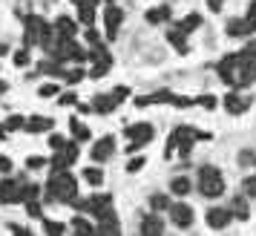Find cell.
<instances>
[{"label":"cell","mask_w":256,"mask_h":236,"mask_svg":"<svg viewBox=\"0 0 256 236\" xmlns=\"http://www.w3.org/2000/svg\"><path fill=\"white\" fill-rule=\"evenodd\" d=\"M75 193H78V182H75V176H72L70 170H64V173H52V176H49L46 199L72 204V202H75Z\"/></svg>","instance_id":"6da1fadb"},{"label":"cell","mask_w":256,"mask_h":236,"mask_svg":"<svg viewBox=\"0 0 256 236\" xmlns=\"http://www.w3.org/2000/svg\"><path fill=\"white\" fill-rule=\"evenodd\" d=\"M198 190L208 196V199H216L224 193V178L216 167H202L198 170Z\"/></svg>","instance_id":"7a4b0ae2"},{"label":"cell","mask_w":256,"mask_h":236,"mask_svg":"<svg viewBox=\"0 0 256 236\" xmlns=\"http://www.w3.org/2000/svg\"><path fill=\"white\" fill-rule=\"evenodd\" d=\"M124 136L130 138V153H136L138 147L152 142V127L150 124H130L127 130H124Z\"/></svg>","instance_id":"3957f363"},{"label":"cell","mask_w":256,"mask_h":236,"mask_svg":"<svg viewBox=\"0 0 256 236\" xmlns=\"http://www.w3.org/2000/svg\"><path fill=\"white\" fill-rule=\"evenodd\" d=\"M250 104H254V98H250L248 92H230V95H224V110H228V112H233V116H242Z\"/></svg>","instance_id":"277c9868"},{"label":"cell","mask_w":256,"mask_h":236,"mask_svg":"<svg viewBox=\"0 0 256 236\" xmlns=\"http://www.w3.org/2000/svg\"><path fill=\"white\" fill-rule=\"evenodd\" d=\"M98 236H121V224H118V216L112 210H106L104 216H98Z\"/></svg>","instance_id":"5b68a950"},{"label":"cell","mask_w":256,"mask_h":236,"mask_svg":"<svg viewBox=\"0 0 256 236\" xmlns=\"http://www.w3.org/2000/svg\"><path fill=\"white\" fill-rule=\"evenodd\" d=\"M84 210L95 213V216H104L106 210H112V196H106V193H98V196H90V199L84 202Z\"/></svg>","instance_id":"8992f818"},{"label":"cell","mask_w":256,"mask_h":236,"mask_svg":"<svg viewBox=\"0 0 256 236\" xmlns=\"http://www.w3.org/2000/svg\"><path fill=\"white\" fill-rule=\"evenodd\" d=\"M170 219H173V224H178V228H190V224H193V208L184 204V202L170 204Z\"/></svg>","instance_id":"52a82bcc"},{"label":"cell","mask_w":256,"mask_h":236,"mask_svg":"<svg viewBox=\"0 0 256 236\" xmlns=\"http://www.w3.org/2000/svg\"><path fill=\"white\" fill-rule=\"evenodd\" d=\"M204 219H208V224H210V228H216V230H222V228H228V224H230L233 213H230V208H210Z\"/></svg>","instance_id":"ba28073f"},{"label":"cell","mask_w":256,"mask_h":236,"mask_svg":"<svg viewBox=\"0 0 256 236\" xmlns=\"http://www.w3.org/2000/svg\"><path fill=\"white\" fill-rule=\"evenodd\" d=\"M44 24H46V20H44V18H38V14H29V18H26V32H24V44H26V46L38 44Z\"/></svg>","instance_id":"9c48e42d"},{"label":"cell","mask_w":256,"mask_h":236,"mask_svg":"<svg viewBox=\"0 0 256 236\" xmlns=\"http://www.w3.org/2000/svg\"><path fill=\"white\" fill-rule=\"evenodd\" d=\"M112 153H116V138H112V136H104V138H98L95 147H92V162H106Z\"/></svg>","instance_id":"30bf717a"},{"label":"cell","mask_w":256,"mask_h":236,"mask_svg":"<svg viewBox=\"0 0 256 236\" xmlns=\"http://www.w3.org/2000/svg\"><path fill=\"white\" fill-rule=\"evenodd\" d=\"M164 234V219L158 213H147L141 219V236H162Z\"/></svg>","instance_id":"8fae6325"},{"label":"cell","mask_w":256,"mask_h":236,"mask_svg":"<svg viewBox=\"0 0 256 236\" xmlns=\"http://www.w3.org/2000/svg\"><path fill=\"white\" fill-rule=\"evenodd\" d=\"M121 20H124V12H121L118 6H106L104 24H106V38H110V40L118 35V26H121Z\"/></svg>","instance_id":"7c38bea8"},{"label":"cell","mask_w":256,"mask_h":236,"mask_svg":"<svg viewBox=\"0 0 256 236\" xmlns=\"http://www.w3.org/2000/svg\"><path fill=\"white\" fill-rule=\"evenodd\" d=\"M0 202H20V184L12 182V178H3L0 182Z\"/></svg>","instance_id":"4fadbf2b"},{"label":"cell","mask_w":256,"mask_h":236,"mask_svg":"<svg viewBox=\"0 0 256 236\" xmlns=\"http://www.w3.org/2000/svg\"><path fill=\"white\" fill-rule=\"evenodd\" d=\"M55 32H58V38H66V40H75V35H78V24L72 20V18H58L55 20Z\"/></svg>","instance_id":"5bb4252c"},{"label":"cell","mask_w":256,"mask_h":236,"mask_svg":"<svg viewBox=\"0 0 256 236\" xmlns=\"http://www.w3.org/2000/svg\"><path fill=\"white\" fill-rule=\"evenodd\" d=\"M173 101H176V95H173V92H167V90H158V92L147 95V98H136V104H138V106H152V104H173Z\"/></svg>","instance_id":"9a60e30c"},{"label":"cell","mask_w":256,"mask_h":236,"mask_svg":"<svg viewBox=\"0 0 256 236\" xmlns=\"http://www.w3.org/2000/svg\"><path fill=\"white\" fill-rule=\"evenodd\" d=\"M24 130H26V132H46V130H52V118H46V116H32V118H26Z\"/></svg>","instance_id":"2e32d148"},{"label":"cell","mask_w":256,"mask_h":236,"mask_svg":"<svg viewBox=\"0 0 256 236\" xmlns=\"http://www.w3.org/2000/svg\"><path fill=\"white\" fill-rule=\"evenodd\" d=\"M116 98H112V95H95L92 98V110L95 112H101V116H110V112H112V110H116Z\"/></svg>","instance_id":"e0dca14e"},{"label":"cell","mask_w":256,"mask_h":236,"mask_svg":"<svg viewBox=\"0 0 256 236\" xmlns=\"http://www.w3.org/2000/svg\"><path fill=\"white\" fill-rule=\"evenodd\" d=\"M167 40L176 46L178 55H187V38H184V32H182L178 26H176V29H167Z\"/></svg>","instance_id":"ac0fdd59"},{"label":"cell","mask_w":256,"mask_h":236,"mask_svg":"<svg viewBox=\"0 0 256 236\" xmlns=\"http://www.w3.org/2000/svg\"><path fill=\"white\" fill-rule=\"evenodd\" d=\"M230 38H242V35H250V29H248V20L244 18H233L228 20V29H224Z\"/></svg>","instance_id":"d6986e66"},{"label":"cell","mask_w":256,"mask_h":236,"mask_svg":"<svg viewBox=\"0 0 256 236\" xmlns=\"http://www.w3.org/2000/svg\"><path fill=\"white\" fill-rule=\"evenodd\" d=\"M167 20H170V9H167V6H156V9L147 12V24H152V26L167 24Z\"/></svg>","instance_id":"ffe728a7"},{"label":"cell","mask_w":256,"mask_h":236,"mask_svg":"<svg viewBox=\"0 0 256 236\" xmlns=\"http://www.w3.org/2000/svg\"><path fill=\"white\" fill-rule=\"evenodd\" d=\"M78 20L81 24H92L95 20V0H84L78 6Z\"/></svg>","instance_id":"44dd1931"},{"label":"cell","mask_w":256,"mask_h":236,"mask_svg":"<svg viewBox=\"0 0 256 236\" xmlns=\"http://www.w3.org/2000/svg\"><path fill=\"white\" fill-rule=\"evenodd\" d=\"M72 234L75 236H95V228L86 222V219L78 216V219H72Z\"/></svg>","instance_id":"7402d4cb"},{"label":"cell","mask_w":256,"mask_h":236,"mask_svg":"<svg viewBox=\"0 0 256 236\" xmlns=\"http://www.w3.org/2000/svg\"><path fill=\"white\" fill-rule=\"evenodd\" d=\"M190 188H193V184H190V178H187V176H176L173 182H170V190H173L176 196H187Z\"/></svg>","instance_id":"603a6c76"},{"label":"cell","mask_w":256,"mask_h":236,"mask_svg":"<svg viewBox=\"0 0 256 236\" xmlns=\"http://www.w3.org/2000/svg\"><path fill=\"white\" fill-rule=\"evenodd\" d=\"M24 124H26V121L20 116H12L6 124H0V138H6V132H12V130H20Z\"/></svg>","instance_id":"cb8c5ba5"},{"label":"cell","mask_w":256,"mask_h":236,"mask_svg":"<svg viewBox=\"0 0 256 236\" xmlns=\"http://www.w3.org/2000/svg\"><path fill=\"white\" fill-rule=\"evenodd\" d=\"M230 213L236 216V219H248L250 216V210H248V202L239 196V199H233V204H230Z\"/></svg>","instance_id":"d4e9b609"},{"label":"cell","mask_w":256,"mask_h":236,"mask_svg":"<svg viewBox=\"0 0 256 236\" xmlns=\"http://www.w3.org/2000/svg\"><path fill=\"white\" fill-rule=\"evenodd\" d=\"M38 72H44V75H66L58 60H44V64L38 66Z\"/></svg>","instance_id":"484cf974"},{"label":"cell","mask_w":256,"mask_h":236,"mask_svg":"<svg viewBox=\"0 0 256 236\" xmlns=\"http://www.w3.org/2000/svg\"><path fill=\"white\" fill-rule=\"evenodd\" d=\"M112 66V60H92V70H90V78H104Z\"/></svg>","instance_id":"4316f807"},{"label":"cell","mask_w":256,"mask_h":236,"mask_svg":"<svg viewBox=\"0 0 256 236\" xmlns=\"http://www.w3.org/2000/svg\"><path fill=\"white\" fill-rule=\"evenodd\" d=\"M198 24H202V14H196V12H193V14H187L184 20L178 24V29H182V32L187 35V32H193V29H198Z\"/></svg>","instance_id":"83f0119b"},{"label":"cell","mask_w":256,"mask_h":236,"mask_svg":"<svg viewBox=\"0 0 256 236\" xmlns=\"http://www.w3.org/2000/svg\"><path fill=\"white\" fill-rule=\"evenodd\" d=\"M84 178L95 188V184H101V182H104V170H101V167H86V170H84Z\"/></svg>","instance_id":"f1b7e54d"},{"label":"cell","mask_w":256,"mask_h":236,"mask_svg":"<svg viewBox=\"0 0 256 236\" xmlns=\"http://www.w3.org/2000/svg\"><path fill=\"white\" fill-rule=\"evenodd\" d=\"M70 130H72V136H75V142H86V138H90V130L84 127L81 121H75V118L70 121Z\"/></svg>","instance_id":"f546056e"},{"label":"cell","mask_w":256,"mask_h":236,"mask_svg":"<svg viewBox=\"0 0 256 236\" xmlns=\"http://www.w3.org/2000/svg\"><path fill=\"white\" fill-rule=\"evenodd\" d=\"M38 184H20V202H35L38 199Z\"/></svg>","instance_id":"4dcf8cb0"},{"label":"cell","mask_w":256,"mask_h":236,"mask_svg":"<svg viewBox=\"0 0 256 236\" xmlns=\"http://www.w3.org/2000/svg\"><path fill=\"white\" fill-rule=\"evenodd\" d=\"M150 204H152V210H170V199H167L164 193H156L150 199Z\"/></svg>","instance_id":"1f68e13d"},{"label":"cell","mask_w":256,"mask_h":236,"mask_svg":"<svg viewBox=\"0 0 256 236\" xmlns=\"http://www.w3.org/2000/svg\"><path fill=\"white\" fill-rule=\"evenodd\" d=\"M60 153L66 156V162H70V164H72V162H75V158L81 156V147H78V144H75V142H66V147H64Z\"/></svg>","instance_id":"d6a6232c"},{"label":"cell","mask_w":256,"mask_h":236,"mask_svg":"<svg viewBox=\"0 0 256 236\" xmlns=\"http://www.w3.org/2000/svg\"><path fill=\"white\" fill-rule=\"evenodd\" d=\"M44 230H46V236H64V230H66V228H64V224L60 222H44Z\"/></svg>","instance_id":"836d02e7"},{"label":"cell","mask_w":256,"mask_h":236,"mask_svg":"<svg viewBox=\"0 0 256 236\" xmlns=\"http://www.w3.org/2000/svg\"><path fill=\"white\" fill-rule=\"evenodd\" d=\"M244 20H248V29L256 32V0H250V9H248V14H244Z\"/></svg>","instance_id":"e575fe53"},{"label":"cell","mask_w":256,"mask_h":236,"mask_svg":"<svg viewBox=\"0 0 256 236\" xmlns=\"http://www.w3.org/2000/svg\"><path fill=\"white\" fill-rule=\"evenodd\" d=\"M144 164H147V158H144V156H141V158H130V162H127V173H138Z\"/></svg>","instance_id":"d590c367"},{"label":"cell","mask_w":256,"mask_h":236,"mask_svg":"<svg viewBox=\"0 0 256 236\" xmlns=\"http://www.w3.org/2000/svg\"><path fill=\"white\" fill-rule=\"evenodd\" d=\"M38 95H40V98H52V95H58V86H55V84H44V86L38 90Z\"/></svg>","instance_id":"8d00e7d4"},{"label":"cell","mask_w":256,"mask_h":236,"mask_svg":"<svg viewBox=\"0 0 256 236\" xmlns=\"http://www.w3.org/2000/svg\"><path fill=\"white\" fill-rule=\"evenodd\" d=\"M44 164H46V162H44L40 156H29V158H26V167H29V170H40Z\"/></svg>","instance_id":"74e56055"},{"label":"cell","mask_w":256,"mask_h":236,"mask_svg":"<svg viewBox=\"0 0 256 236\" xmlns=\"http://www.w3.org/2000/svg\"><path fill=\"white\" fill-rule=\"evenodd\" d=\"M49 144H52V150H64V147H66V138H64V136H49Z\"/></svg>","instance_id":"f35d334b"},{"label":"cell","mask_w":256,"mask_h":236,"mask_svg":"<svg viewBox=\"0 0 256 236\" xmlns=\"http://www.w3.org/2000/svg\"><path fill=\"white\" fill-rule=\"evenodd\" d=\"M110 95H112V98H116L118 104H121V101H124V98L130 95V86H116V90H112Z\"/></svg>","instance_id":"ab89813d"},{"label":"cell","mask_w":256,"mask_h":236,"mask_svg":"<svg viewBox=\"0 0 256 236\" xmlns=\"http://www.w3.org/2000/svg\"><path fill=\"white\" fill-rule=\"evenodd\" d=\"M14 64H18V66H26V64H29V49H20V52H14Z\"/></svg>","instance_id":"60d3db41"},{"label":"cell","mask_w":256,"mask_h":236,"mask_svg":"<svg viewBox=\"0 0 256 236\" xmlns=\"http://www.w3.org/2000/svg\"><path fill=\"white\" fill-rule=\"evenodd\" d=\"M196 104H202L204 110H213L216 106V98L213 95H202V98H196Z\"/></svg>","instance_id":"b9f144b4"},{"label":"cell","mask_w":256,"mask_h":236,"mask_svg":"<svg viewBox=\"0 0 256 236\" xmlns=\"http://www.w3.org/2000/svg\"><path fill=\"white\" fill-rule=\"evenodd\" d=\"M244 193H248V196H254V199H256V176L244 178Z\"/></svg>","instance_id":"7bdbcfd3"},{"label":"cell","mask_w":256,"mask_h":236,"mask_svg":"<svg viewBox=\"0 0 256 236\" xmlns=\"http://www.w3.org/2000/svg\"><path fill=\"white\" fill-rule=\"evenodd\" d=\"M239 162H242V167H250V164H254V162H256V156L250 153V150H244V153L239 156Z\"/></svg>","instance_id":"ee69618b"},{"label":"cell","mask_w":256,"mask_h":236,"mask_svg":"<svg viewBox=\"0 0 256 236\" xmlns=\"http://www.w3.org/2000/svg\"><path fill=\"white\" fill-rule=\"evenodd\" d=\"M84 78V70H72V72H66V81L70 84H78Z\"/></svg>","instance_id":"f6af8a7d"},{"label":"cell","mask_w":256,"mask_h":236,"mask_svg":"<svg viewBox=\"0 0 256 236\" xmlns=\"http://www.w3.org/2000/svg\"><path fill=\"white\" fill-rule=\"evenodd\" d=\"M26 210H29V216H40V204H38V202H26Z\"/></svg>","instance_id":"bcb514c9"},{"label":"cell","mask_w":256,"mask_h":236,"mask_svg":"<svg viewBox=\"0 0 256 236\" xmlns=\"http://www.w3.org/2000/svg\"><path fill=\"white\" fill-rule=\"evenodd\" d=\"M9 170H12V158L0 156V173H9Z\"/></svg>","instance_id":"7dc6e473"},{"label":"cell","mask_w":256,"mask_h":236,"mask_svg":"<svg viewBox=\"0 0 256 236\" xmlns=\"http://www.w3.org/2000/svg\"><path fill=\"white\" fill-rule=\"evenodd\" d=\"M86 40H90V44H101V38H98V32H95V29H86Z\"/></svg>","instance_id":"c3c4849f"},{"label":"cell","mask_w":256,"mask_h":236,"mask_svg":"<svg viewBox=\"0 0 256 236\" xmlns=\"http://www.w3.org/2000/svg\"><path fill=\"white\" fill-rule=\"evenodd\" d=\"M70 104H75V95H72V92L60 95V106H70Z\"/></svg>","instance_id":"681fc988"},{"label":"cell","mask_w":256,"mask_h":236,"mask_svg":"<svg viewBox=\"0 0 256 236\" xmlns=\"http://www.w3.org/2000/svg\"><path fill=\"white\" fill-rule=\"evenodd\" d=\"M12 234H14V236H32V234H29V230H24L20 224H12Z\"/></svg>","instance_id":"f907efd6"},{"label":"cell","mask_w":256,"mask_h":236,"mask_svg":"<svg viewBox=\"0 0 256 236\" xmlns=\"http://www.w3.org/2000/svg\"><path fill=\"white\" fill-rule=\"evenodd\" d=\"M6 90H9V84H6V81H0V92H6Z\"/></svg>","instance_id":"816d5d0a"},{"label":"cell","mask_w":256,"mask_h":236,"mask_svg":"<svg viewBox=\"0 0 256 236\" xmlns=\"http://www.w3.org/2000/svg\"><path fill=\"white\" fill-rule=\"evenodd\" d=\"M6 49H9V46H6V44H0V58H3V55H6Z\"/></svg>","instance_id":"f5cc1de1"},{"label":"cell","mask_w":256,"mask_h":236,"mask_svg":"<svg viewBox=\"0 0 256 236\" xmlns=\"http://www.w3.org/2000/svg\"><path fill=\"white\" fill-rule=\"evenodd\" d=\"M75 3H78V6H81V3H84V0H75Z\"/></svg>","instance_id":"db71d44e"}]
</instances>
